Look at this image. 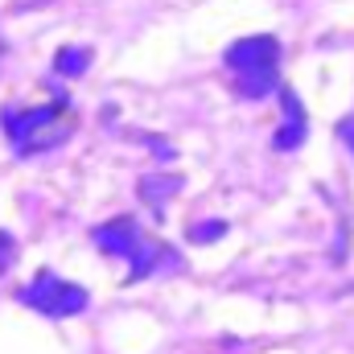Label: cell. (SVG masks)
Listing matches in <instances>:
<instances>
[{
    "label": "cell",
    "instance_id": "obj_12",
    "mask_svg": "<svg viewBox=\"0 0 354 354\" xmlns=\"http://www.w3.org/2000/svg\"><path fill=\"white\" fill-rule=\"evenodd\" d=\"M0 272H4V256H0Z\"/></svg>",
    "mask_w": 354,
    "mask_h": 354
},
{
    "label": "cell",
    "instance_id": "obj_11",
    "mask_svg": "<svg viewBox=\"0 0 354 354\" xmlns=\"http://www.w3.org/2000/svg\"><path fill=\"white\" fill-rule=\"evenodd\" d=\"M342 136H346V145L354 149V124H342Z\"/></svg>",
    "mask_w": 354,
    "mask_h": 354
},
{
    "label": "cell",
    "instance_id": "obj_3",
    "mask_svg": "<svg viewBox=\"0 0 354 354\" xmlns=\"http://www.w3.org/2000/svg\"><path fill=\"white\" fill-rule=\"evenodd\" d=\"M227 66L243 79V75H264L280 66V41L272 33H256V37H243L227 50Z\"/></svg>",
    "mask_w": 354,
    "mask_h": 354
},
{
    "label": "cell",
    "instance_id": "obj_8",
    "mask_svg": "<svg viewBox=\"0 0 354 354\" xmlns=\"http://www.w3.org/2000/svg\"><path fill=\"white\" fill-rule=\"evenodd\" d=\"M276 91V71H264V75H243L239 79V95L243 99H264Z\"/></svg>",
    "mask_w": 354,
    "mask_h": 354
},
{
    "label": "cell",
    "instance_id": "obj_1",
    "mask_svg": "<svg viewBox=\"0 0 354 354\" xmlns=\"http://www.w3.org/2000/svg\"><path fill=\"white\" fill-rule=\"evenodd\" d=\"M62 107H66V103H46V107H29V111H4V132H8V140H12L25 157L62 145V140H66Z\"/></svg>",
    "mask_w": 354,
    "mask_h": 354
},
{
    "label": "cell",
    "instance_id": "obj_4",
    "mask_svg": "<svg viewBox=\"0 0 354 354\" xmlns=\"http://www.w3.org/2000/svg\"><path fill=\"white\" fill-rule=\"evenodd\" d=\"M95 243H99L103 252H111V256H128V252L140 248V231H136L132 218H111L107 227L95 231Z\"/></svg>",
    "mask_w": 354,
    "mask_h": 354
},
{
    "label": "cell",
    "instance_id": "obj_9",
    "mask_svg": "<svg viewBox=\"0 0 354 354\" xmlns=\"http://www.w3.org/2000/svg\"><path fill=\"white\" fill-rule=\"evenodd\" d=\"M185 235H189V243H214V239L227 235V223H223V218H210V223H202V227H189Z\"/></svg>",
    "mask_w": 354,
    "mask_h": 354
},
{
    "label": "cell",
    "instance_id": "obj_5",
    "mask_svg": "<svg viewBox=\"0 0 354 354\" xmlns=\"http://www.w3.org/2000/svg\"><path fill=\"white\" fill-rule=\"evenodd\" d=\"M280 103H284V115H288V124L276 132V149H297L301 140H305V107H301V99L292 95V91H280Z\"/></svg>",
    "mask_w": 354,
    "mask_h": 354
},
{
    "label": "cell",
    "instance_id": "obj_2",
    "mask_svg": "<svg viewBox=\"0 0 354 354\" xmlns=\"http://www.w3.org/2000/svg\"><path fill=\"white\" fill-rule=\"evenodd\" d=\"M21 301H25L29 309L46 313V317H71V313H83V309H87V292H83L79 284H62V280L50 276V272H41V276L21 292Z\"/></svg>",
    "mask_w": 354,
    "mask_h": 354
},
{
    "label": "cell",
    "instance_id": "obj_7",
    "mask_svg": "<svg viewBox=\"0 0 354 354\" xmlns=\"http://www.w3.org/2000/svg\"><path fill=\"white\" fill-rule=\"evenodd\" d=\"M177 189H181V177H145L140 181V198L153 202V206H161L165 198H174Z\"/></svg>",
    "mask_w": 354,
    "mask_h": 354
},
{
    "label": "cell",
    "instance_id": "obj_10",
    "mask_svg": "<svg viewBox=\"0 0 354 354\" xmlns=\"http://www.w3.org/2000/svg\"><path fill=\"white\" fill-rule=\"evenodd\" d=\"M161 256H165V248H161V252H157V248H140V256H136V268H132V276H128V280H140V276H145L149 268L157 264Z\"/></svg>",
    "mask_w": 354,
    "mask_h": 354
},
{
    "label": "cell",
    "instance_id": "obj_6",
    "mask_svg": "<svg viewBox=\"0 0 354 354\" xmlns=\"http://www.w3.org/2000/svg\"><path fill=\"white\" fill-rule=\"evenodd\" d=\"M87 66H91V54L83 46H66V50H58V58H54V71L66 75V79H79Z\"/></svg>",
    "mask_w": 354,
    "mask_h": 354
}]
</instances>
